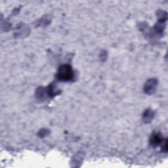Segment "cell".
I'll return each instance as SVG.
<instances>
[{
	"label": "cell",
	"instance_id": "cell-1",
	"mask_svg": "<svg viewBox=\"0 0 168 168\" xmlns=\"http://www.w3.org/2000/svg\"><path fill=\"white\" fill-rule=\"evenodd\" d=\"M74 77V72L72 67L68 65H64L60 66L58 70L57 78L59 81H68Z\"/></svg>",
	"mask_w": 168,
	"mask_h": 168
},
{
	"label": "cell",
	"instance_id": "cell-2",
	"mask_svg": "<svg viewBox=\"0 0 168 168\" xmlns=\"http://www.w3.org/2000/svg\"><path fill=\"white\" fill-rule=\"evenodd\" d=\"M156 84V81L154 80V79H151V80H149L146 85V87H145L146 92L148 93H152V91L154 90L155 89Z\"/></svg>",
	"mask_w": 168,
	"mask_h": 168
},
{
	"label": "cell",
	"instance_id": "cell-3",
	"mask_svg": "<svg viewBox=\"0 0 168 168\" xmlns=\"http://www.w3.org/2000/svg\"><path fill=\"white\" fill-rule=\"evenodd\" d=\"M161 141V136L159 134H156V135H153L151 138V143L154 145H159Z\"/></svg>",
	"mask_w": 168,
	"mask_h": 168
}]
</instances>
